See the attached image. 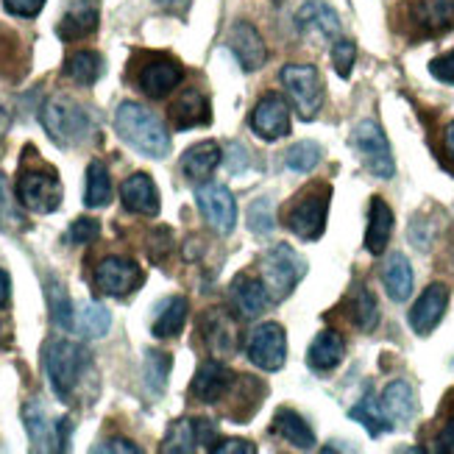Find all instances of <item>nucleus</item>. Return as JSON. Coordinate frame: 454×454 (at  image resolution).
<instances>
[{
  "instance_id": "f8f14e48",
  "label": "nucleus",
  "mask_w": 454,
  "mask_h": 454,
  "mask_svg": "<svg viewBox=\"0 0 454 454\" xmlns=\"http://www.w3.org/2000/svg\"><path fill=\"white\" fill-rule=\"evenodd\" d=\"M248 360L262 371H279L287 360V334L279 324H260L248 338Z\"/></svg>"
},
{
  "instance_id": "864d4df0",
  "label": "nucleus",
  "mask_w": 454,
  "mask_h": 454,
  "mask_svg": "<svg viewBox=\"0 0 454 454\" xmlns=\"http://www.w3.org/2000/svg\"><path fill=\"white\" fill-rule=\"evenodd\" d=\"M9 295H12V279L6 270H0V309H6Z\"/></svg>"
},
{
  "instance_id": "6e6552de",
  "label": "nucleus",
  "mask_w": 454,
  "mask_h": 454,
  "mask_svg": "<svg viewBox=\"0 0 454 454\" xmlns=\"http://www.w3.org/2000/svg\"><path fill=\"white\" fill-rule=\"evenodd\" d=\"M351 145L357 148L360 160L365 162V168L373 176H377V179H393V173H396V162H393L390 143H387V137H385L380 123L363 121L351 134Z\"/></svg>"
},
{
  "instance_id": "9d476101",
  "label": "nucleus",
  "mask_w": 454,
  "mask_h": 454,
  "mask_svg": "<svg viewBox=\"0 0 454 454\" xmlns=\"http://www.w3.org/2000/svg\"><path fill=\"white\" fill-rule=\"evenodd\" d=\"M404 17L416 36H441L454 28V0H407Z\"/></svg>"
},
{
  "instance_id": "7c9ffc66",
  "label": "nucleus",
  "mask_w": 454,
  "mask_h": 454,
  "mask_svg": "<svg viewBox=\"0 0 454 454\" xmlns=\"http://www.w3.org/2000/svg\"><path fill=\"white\" fill-rule=\"evenodd\" d=\"M204 338L215 354H231L237 348V326L226 312L212 309L204 318Z\"/></svg>"
},
{
  "instance_id": "4468645a",
  "label": "nucleus",
  "mask_w": 454,
  "mask_h": 454,
  "mask_svg": "<svg viewBox=\"0 0 454 454\" xmlns=\"http://www.w3.org/2000/svg\"><path fill=\"white\" fill-rule=\"evenodd\" d=\"M215 438H218V427H215L209 419H182L168 432L162 451H173V454H187V451H199V449L212 451Z\"/></svg>"
},
{
  "instance_id": "39448f33",
  "label": "nucleus",
  "mask_w": 454,
  "mask_h": 454,
  "mask_svg": "<svg viewBox=\"0 0 454 454\" xmlns=\"http://www.w3.org/2000/svg\"><path fill=\"white\" fill-rule=\"evenodd\" d=\"M307 273V262L290 246L279 243L262 256V282L270 293V301H282L295 290Z\"/></svg>"
},
{
  "instance_id": "f03ea898",
  "label": "nucleus",
  "mask_w": 454,
  "mask_h": 454,
  "mask_svg": "<svg viewBox=\"0 0 454 454\" xmlns=\"http://www.w3.org/2000/svg\"><path fill=\"white\" fill-rule=\"evenodd\" d=\"M43 126L48 137L62 148L82 145L92 137V121L84 106H78L73 98L67 95H56L43 106Z\"/></svg>"
},
{
  "instance_id": "7ed1b4c3",
  "label": "nucleus",
  "mask_w": 454,
  "mask_h": 454,
  "mask_svg": "<svg viewBox=\"0 0 454 454\" xmlns=\"http://www.w3.org/2000/svg\"><path fill=\"white\" fill-rule=\"evenodd\" d=\"M87 365H90V354L73 340H56L45 348L48 382H51V390L62 402H70Z\"/></svg>"
},
{
  "instance_id": "f704fd0d",
  "label": "nucleus",
  "mask_w": 454,
  "mask_h": 454,
  "mask_svg": "<svg viewBox=\"0 0 454 454\" xmlns=\"http://www.w3.org/2000/svg\"><path fill=\"white\" fill-rule=\"evenodd\" d=\"M73 326L84 334V338H104L112 326V312L98 301H82L75 307Z\"/></svg>"
},
{
  "instance_id": "de8ad7c7",
  "label": "nucleus",
  "mask_w": 454,
  "mask_h": 454,
  "mask_svg": "<svg viewBox=\"0 0 454 454\" xmlns=\"http://www.w3.org/2000/svg\"><path fill=\"white\" fill-rule=\"evenodd\" d=\"M43 6L45 0H4V9L14 17H36Z\"/></svg>"
},
{
  "instance_id": "9b49d317",
  "label": "nucleus",
  "mask_w": 454,
  "mask_h": 454,
  "mask_svg": "<svg viewBox=\"0 0 454 454\" xmlns=\"http://www.w3.org/2000/svg\"><path fill=\"white\" fill-rule=\"evenodd\" d=\"M143 268L134 260H126V256H106L95 268V287L104 295H114V299L134 293L143 285Z\"/></svg>"
},
{
  "instance_id": "5fc2aeb1",
  "label": "nucleus",
  "mask_w": 454,
  "mask_h": 454,
  "mask_svg": "<svg viewBox=\"0 0 454 454\" xmlns=\"http://www.w3.org/2000/svg\"><path fill=\"white\" fill-rule=\"evenodd\" d=\"M443 140H446V151H449V156L454 160V121L446 126V134H443Z\"/></svg>"
},
{
  "instance_id": "a18cd8bd",
  "label": "nucleus",
  "mask_w": 454,
  "mask_h": 454,
  "mask_svg": "<svg viewBox=\"0 0 454 454\" xmlns=\"http://www.w3.org/2000/svg\"><path fill=\"white\" fill-rule=\"evenodd\" d=\"M98 234H101V223L95 218H75L70 231H67V243L70 246H87L92 240H98Z\"/></svg>"
},
{
  "instance_id": "37998d69",
  "label": "nucleus",
  "mask_w": 454,
  "mask_h": 454,
  "mask_svg": "<svg viewBox=\"0 0 454 454\" xmlns=\"http://www.w3.org/2000/svg\"><path fill=\"white\" fill-rule=\"evenodd\" d=\"M248 226L254 234H270L276 229V215H273L270 199H260L248 207Z\"/></svg>"
},
{
  "instance_id": "49530a36",
  "label": "nucleus",
  "mask_w": 454,
  "mask_h": 454,
  "mask_svg": "<svg viewBox=\"0 0 454 454\" xmlns=\"http://www.w3.org/2000/svg\"><path fill=\"white\" fill-rule=\"evenodd\" d=\"M429 73L435 75L438 82H443V84H454V51L438 56V59H432Z\"/></svg>"
},
{
  "instance_id": "f257e3e1",
  "label": "nucleus",
  "mask_w": 454,
  "mask_h": 454,
  "mask_svg": "<svg viewBox=\"0 0 454 454\" xmlns=\"http://www.w3.org/2000/svg\"><path fill=\"white\" fill-rule=\"evenodd\" d=\"M114 129L123 140L151 160H165L170 153V134L165 123L140 104H121L114 112Z\"/></svg>"
},
{
  "instance_id": "3c124183",
  "label": "nucleus",
  "mask_w": 454,
  "mask_h": 454,
  "mask_svg": "<svg viewBox=\"0 0 454 454\" xmlns=\"http://www.w3.org/2000/svg\"><path fill=\"white\" fill-rule=\"evenodd\" d=\"M215 454H254L256 449L248 441H226L221 446H212Z\"/></svg>"
},
{
  "instance_id": "c9c22d12",
  "label": "nucleus",
  "mask_w": 454,
  "mask_h": 454,
  "mask_svg": "<svg viewBox=\"0 0 454 454\" xmlns=\"http://www.w3.org/2000/svg\"><path fill=\"white\" fill-rule=\"evenodd\" d=\"M348 309H351V324L360 332H373L380 324V304L373 299V293L363 285L354 287L351 299H348Z\"/></svg>"
},
{
  "instance_id": "603ef678",
  "label": "nucleus",
  "mask_w": 454,
  "mask_h": 454,
  "mask_svg": "<svg viewBox=\"0 0 454 454\" xmlns=\"http://www.w3.org/2000/svg\"><path fill=\"white\" fill-rule=\"evenodd\" d=\"M151 4H156L160 9H165V12H170V14H187V9H190V4L192 0H151Z\"/></svg>"
},
{
  "instance_id": "c03bdc74",
  "label": "nucleus",
  "mask_w": 454,
  "mask_h": 454,
  "mask_svg": "<svg viewBox=\"0 0 454 454\" xmlns=\"http://www.w3.org/2000/svg\"><path fill=\"white\" fill-rule=\"evenodd\" d=\"M354 59H357V45H354L351 39H343V36L334 39V43H332V65H334V70H338L340 78L351 75Z\"/></svg>"
},
{
  "instance_id": "bb28decb",
  "label": "nucleus",
  "mask_w": 454,
  "mask_h": 454,
  "mask_svg": "<svg viewBox=\"0 0 454 454\" xmlns=\"http://www.w3.org/2000/svg\"><path fill=\"white\" fill-rule=\"evenodd\" d=\"M393 234V209L385 204V199H373L368 209V231H365V248L368 254L380 256L385 254Z\"/></svg>"
},
{
  "instance_id": "a211bd4d",
  "label": "nucleus",
  "mask_w": 454,
  "mask_h": 454,
  "mask_svg": "<svg viewBox=\"0 0 454 454\" xmlns=\"http://www.w3.org/2000/svg\"><path fill=\"white\" fill-rule=\"evenodd\" d=\"M226 45L231 48V53L237 56V62L243 65L246 73H254V70H260L265 65L268 51H265L262 36L251 23H246V20H240V23H234L229 28Z\"/></svg>"
},
{
  "instance_id": "e433bc0d",
  "label": "nucleus",
  "mask_w": 454,
  "mask_h": 454,
  "mask_svg": "<svg viewBox=\"0 0 454 454\" xmlns=\"http://www.w3.org/2000/svg\"><path fill=\"white\" fill-rule=\"evenodd\" d=\"M112 201V179L104 162H90L87 168V192H84V204L90 209L106 207Z\"/></svg>"
},
{
  "instance_id": "20e7f679",
  "label": "nucleus",
  "mask_w": 454,
  "mask_h": 454,
  "mask_svg": "<svg viewBox=\"0 0 454 454\" xmlns=\"http://www.w3.org/2000/svg\"><path fill=\"white\" fill-rule=\"evenodd\" d=\"M14 195L20 207H26L28 212L36 215H51L62 207V182L53 168L48 165H36V168H23L17 176Z\"/></svg>"
},
{
  "instance_id": "79ce46f5",
  "label": "nucleus",
  "mask_w": 454,
  "mask_h": 454,
  "mask_svg": "<svg viewBox=\"0 0 454 454\" xmlns=\"http://www.w3.org/2000/svg\"><path fill=\"white\" fill-rule=\"evenodd\" d=\"M28 226V221L23 218V212L17 209L9 184H6V176L0 173V229L4 231H23Z\"/></svg>"
},
{
  "instance_id": "4be33fe9",
  "label": "nucleus",
  "mask_w": 454,
  "mask_h": 454,
  "mask_svg": "<svg viewBox=\"0 0 454 454\" xmlns=\"http://www.w3.org/2000/svg\"><path fill=\"white\" fill-rule=\"evenodd\" d=\"M28 48L23 45V39H20L12 28L0 26V78H6V82H20L26 73H28Z\"/></svg>"
},
{
  "instance_id": "cd10ccee",
  "label": "nucleus",
  "mask_w": 454,
  "mask_h": 454,
  "mask_svg": "<svg viewBox=\"0 0 454 454\" xmlns=\"http://www.w3.org/2000/svg\"><path fill=\"white\" fill-rule=\"evenodd\" d=\"M295 26L299 31H318L326 39H338L340 36V20L334 14V9H329L321 0H309L295 14Z\"/></svg>"
},
{
  "instance_id": "aec40b11",
  "label": "nucleus",
  "mask_w": 454,
  "mask_h": 454,
  "mask_svg": "<svg viewBox=\"0 0 454 454\" xmlns=\"http://www.w3.org/2000/svg\"><path fill=\"white\" fill-rule=\"evenodd\" d=\"M121 201L131 215H145V218L160 215V190H156L148 173L129 176L121 187Z\"/></svg>"
},
{
  "instance_id": "2f4dec72",
  "label": "nucleus",
  "mask_w": 454,
  "mask_h": 454,
  "mask_svg": "<svg viewBox=\"0 0 454 454\" xmlns=\"http://www.w3.org/2000/svg\"><path fill=\"white\" fill-rule=\"evenodd\" d=\"M273 432L279 435L282 441H287L295 449H315V432L309 429V424L293 410H279L276 412V421H273Z\"/></svg>"
},
{
  "instance_id": "58836bf2",
  "label": "nucleus",
  "mask_w": 454,
  "mask_h": 454,
  "mask_svg": "<svg viewBox=\"0 0 454 454\" xmlns=\"http://www.w3.org/2000/svg\"><path fill=\"white\" fill-rule=\"evenodd\" d=\"M48 304H51V318L59 329H73L75 307L70 301V295L65 285L59 279H48Z\"/></svg>"
},
{
  "instance_id": "6e6d98bb",
  "label": "nucleus",
  "mask_w": 454,
  "mask_h": 454,
  "mask_svg": "<svg viewBox=\"0 0 454 454\" xmlns=\"http://www.w3.org/2000/svg\"><path fill=\"white\" fill-rule=\"evenodd\" d=\"M6 126H9V112H6L4 106H0V134L6 131Z\"/></svg>"
},
{
  "instance_id": "a19ab883",
  "label": "nucleus",
  "mask_w": 454,
  "mask_h": 454,
  "mask_svg": "<svg viewBox=\"0 0 454 454\" xmlns=\"http://www.w3.org/2000/svg\"><path fill=\"white\" fill-rule=\"evenodd\" d=\"M324 160V151L318 143H312V140H304V143H295L287 156H285V165L295 173H312L315 168L321 165Z\"/></svg>"
},
{
  "instance_id": "a878e982",
  "label": "nucleus",
  "mask_w": 454,
  "mask_h": 454,
  "mask_svg": "<svg viewBox=\"0 0 454 454\" xmlns=\"http://www.w3.org/2000/svg\"><path fill=\"white\" fill-rule=\"evenodd\" d=\"M231 295L234 304L246 318H256L260 312H265V307L270 304V293L265 287L262 279H254V276H237L231 285Z\"/></svg>"
},
{
  "instance_id": "ea45409f",
  "label": "nucleus",
  "mask_w": 454,
  "mask_h": 454,
  "mask_svg": "<svg viewBox=\"0 0 454 454\" xmlns=\"http://www.w3.org/2000/svg\"><path fill=\"white\" fill-rule=\"evenodd\" d=\"M170 365H173L170 354L156 351V348L145 351V363H143V371H145V385H148V390H151V393H156V396H160V393L165 390V385H168Z\"/></svg>"
},
{
  "instance_id": "423d86ee",
  "label": "nucleus",
  "mask_w": 454,
  "mask_h": 454,
  "mask_svg": "<svg viewBox=\"0 0 454 454\" xmlns=\"http://www.w3.org/2000/svg\"><path fill=\"white\" fill-rule=\"evenodd\" d=\"M282 84L301 121H315L324 106V82L318 67L312 65H287L282 67Z\"/></svg>"
},
{
  "instance_id": "72a5a7b5",
  "label": "nucleus",
  "mask_w": 454,
  "mask_h": 454,
  "mask_svg": "<svg viewBox=\"0 0 454 454\" xmlns=\"http://www.w3.org/2000/svg\"><path fill=\"white\" fill-rule=\"evenodd\" d=\"M65 75L78 87H92L104 75V59L95 51H75L65 62Z\"/></svg>"
},
{
  "instance_id": "ddd939ff",
  "label": "nucleus",
  "mask_w": 454,
  "mask_h": 454,
  "mask_svg": "<svg viewBox=\"0 0 454 454\" xmlns=\"http://www.w3.org/2000/svg\"><path fill=\"white\" fill-rule=\"evenodd\" d=\"M195 201H199V209L204 215V221L218 234H229L237 226L234 195L223 184H215V182L201 184L199 192H195Z\"/></svg>"
},
{
  "instance_id": "b1692460",
  "label": "nucleus",
  "mask_w": 454,
  "mask_h": 454,
  "mask_svg": "<svg viewBox=\"0 0 454 454\" xmlns=\"http://www.w3.org/2000/svg\"><path fill=\"white\" fill-rule=\"evenodd\" d=\"M221 145L215 140H204L199 145H192L184 156H182V173L192 184L207 182L209 176L215 173V168L221 165Z\"/></svg>"
},
{
  "instance_id": "c756f323",
  "label": "nucleus",
  "mask_w": 454,
  "mask_h": 454,
  "mask_svg": "<svg viewBox=\"0 0 454 454\" xmlns=\"http://www.w3.org/2000/svg\"><path fill=\"white\" fill-rule=\"evenodd\" d=\"M343 354H346L343 338L338 332L326 329L312 340L307 360H309V368H315V371H332V368H338L343 363Z\"/></svg>"
},
{
  "instance_id": "2eb2a0df",
  "label": "nucleus",
  "mask_w": 454,
  "mask_h": 454,
  "mask_svg": "<svg viewBox=\"0 0 454 454\" xmlns=\"http://www.w3.org/2000/svg\"><path fill=\"white\" fill-rule=\"evenodd\" d=\"M251 129L256 137H262L268 143L290 134V109L282 101V95L270 92L256 101V106L251 112Z\"/></svg>"
},
{
  "instance_id": "1a4fd4ad",
  "label": "nucleus",
  "mask_w": 454,
  "mask_h": 454,
  "mask_svg": "<svg viewBox=\"0 0 454 454\" xmlns=\"http://www.w3.org/2000/svg\"><path fill=\"white\" fill-rule=\"evenodd\" d=\"M182 82H184V67L165 53L148 56L140 65V70H137V87L143 90V95L153 98V101L168 98Z\"/></svg>"
},
{
  "instance_id": "5701e85b",
  "label": "nucleus",
  "mask_w": 454,
  "mask_h": 454,
  "mask_svg": "<svg viewBox=\"0 0 454 454\" xmlns=\"http://www.w3.org/2000/svg\"><path fill=\"white\" fill-rule=\"evenodd\" d=\"M212 121L209 112V101L207 95H201L199 90H187L179 101L170 106V123L176 131H187L195 126H207Z\"/></svg>"
},
{
  "instance_id": "09e8293b",
  "label": "nucleus",
  "mask_w": 454,
  "mask_h": 454,
  "mask_svg": "<svg viewBox=\"0 0 454 454\" xmlns=\"http://www.w3.org/2000/svg\"><path fill=\"white\" fill-rule=\"evenodd\" d=\"M92 451H104V454H140V446H134L126 438H109L104 443L92 446Z\"/></svg>"
},
{
  "instance_id": "6ab92c4d",
  "label": "nucleus",
  "mask_w": 454,
  "mask_h": 454,
  "mask_svg": "<svg viewBox=\"0 0 454 454\" xmlns=\"http://www.w3.org/2000/svg\"><path fill=\"white\" fill-rule=\"evenodd\" d=\"M446 307H449V287L438 285V282L429 285L421 293V299L416 301V307L410 309V326L416 329L419 334H429L443 321Z\"/></svg>"
},
{
  "instance_id": "dca6fc26",
  "label": "nucleus",
  "mask_w": 454,
  "mask_h": 454,
  "mask_svg": "<svg viewBox=\"0 0 454 454\" xmlns=\"http://www.w3.org/2000/svg\"><path fill=\"white\" fill-rule=\"evenodd\" d=\"M98 20H101V4L98 0H73L59 20L56 34L62 43H78L98 31Z\"/></svg>"
},
{
  "instance_id": "0eeeda50",
  "label": "nucleus",
  "mask_w": 454,
  "mask_h": 454,
  "mask_svg": "<svg viewBox=\"0 0 454 454\" xmlns=\"http://www.w3.org/2000/svg\"><path fill=\"white\" fill-rule=\"evenodd\" d=\"M326 215H329V187H312L304 195H299L285 221L290 231L301 240H318L326 229Z\"/></svg>"
},
{
  "instance_id": "8fccbe9b",
  "label": "nucleus",
  "mask_w": 454,
  "mask_h": 454,
  "mask_svg": "<svg viewBox=\"0 0 454 454\" xmlns=\"http://www.w3.org/2000/svg\"><path fill=\"white\" fill-rule=\"evenodd\" d=\"M435 451L454 454V416L446 419V424L441 427V432L435 435Z\"/></svg>"
},
{
  "instance_id": "412c9836",
  "label": "nucleus",
  "mask_w": 454,
  "mask_h": 454,
  "mask_svg": "<svg viewBox=\"0 0 454 454\" xmlns=\"http://www.w3.org/2000/svg\"><path fill=\"white\" fill-rule=\"evenodd\" d=\"M23 421L28 429V438L34 443L36 451H65L62 446V429H59V421H51L43 404H26L23 410Z\"/></svg>"
},
{
  "instance_id": "c85d7f7f",
  "label": "nucleus",
  "mask_w": 454,
  "mask_h": 454,
  "mask_svg": "<svg viewBox=\"0 0 454 454\" xmlns=\"http://www.w3.org/2000/svg\"><path fill=\"white\" fill-rule=\"evenodd\" d=\"M382 285L387 290V295L396 304L407 301L410 299V293H412V268L407 262V256L404 254H390L385 265H382Z\"/></svg>"
},
{
  "instance_id": "f3484780",
  "label": "nucleus",
  "mask_w": 454,
  "mask_h": 454,
  "mask_svg": "<svg viewBox=\"0 0 454 454\" xmlns=\"http://www.w3.org/2000/svg\"><path fill=\"white\" fill-rule=\"evenodd\" d=\"M234 382H237V373H231L223 363L209 360V363H204L199 371H195L190 393L204 404H215V402H221L223 396H229Z\"/></svg>"
},
{
  "instance_id": "393cba45",
  "label": "nucleus",
  "mask_w": 454,
  "mask_h": 454,
  "mask_svg": "<svg viewBox=\"0 0 454 454\" xmlns=\"http://www.w3.org/2000/svg\"><path fill=\"white\" fill-rule=\"evenodd\" d=\"M382 412L387 416V421L396 427V424H410L412 416H416V393H412L410 382L404 380H396V382H390L382 393Z\"/></svg>"
},
{
  "instance_id": "4c0bfd02",
  "label": "nucleus",
  "mask_w": 454,
  "mask_h": 454,
  "mask_svg": "<svg viewBox=\"0 0 454 454\" xmlns=\"http://www.w3.org/2000/svg\"><path fill=\"white\" fill-rule=\"evenodd\" d=\"M348 416H351L354 421H360V424L368 429V435H371V438H380L382 432H390V429H393V424L387 421V416L382 412V404H380V402H373V396H365L357 407H351Z\"/></svg>"
},
{
  "instance_id": "473e14b6",
  "label": "nucleus",
  "mask_w": 454,
  "mask_h": 454,
  "mask_svg": "<svg viewBox=\"0 0 454 454\" xmlns=\"http://www.w3.org/2000/svg\"><path fill=\"white\" fill-rule=\"evenodd\" d=\"M187 309H190V304H187L184 295H173V299H168L160 307V312H156L151 332L156 334V338H176V334L184 329Z\"/></svg>"
}]
</instances>
